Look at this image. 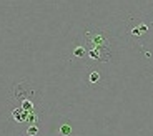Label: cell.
I'll return each instance as SVG.
<instances>
[{
	"label": "cell",
	"mask_w": 153,
	"mask_h": 136,
	"mask_svg": "<svg viewBox=\"0 0 153 136\" xmlns=\"http://www.w3.org/2000/svg\"><path fill=\"white\" fill-rule=\"evenodd\" d=\"M85 43L87 48H98L105 52H111V35L107 28L93 27L85 32Z\"/></svg>",
	"instance_id": "cell-1"
},
{
	"label": "cell",
	"mask_w": 153,
	"mask_h": 136,
	"mask_svg": "<svg viewBox=\"0 0 153 136\" xmlns=\"http://www.w3.org/2000/svg\"><path fill=\"white\" fill-rule=\"evenodd\" d=\"M153 30V23L150 20H146L145 17H130L126 20V35L131 38V40H145L152 35Z\"/></svg>",
	"instance_id": "cell-2"
},
{
	"label": "cell",
	"mask_w": 153,
	"mask_h": 136,
	"mask_svg": "<svg viewBox=\"0 0 153 136\" xmlns=\"http://www.w3.org/2000/svg\"><path fill=\"white\" fill-rule=\"evenodd\" d=\"M87 61L88 63H107L111 58V52H105V50L98 48H87Z\"/></svg>",
	"instance_id": "cell-3"
},
{
	"label": "cell",
	"mask_w": 153,
	"mask_h": 136,
	"mask_svg": "<svg viewBox=\"0 0 153 136\" xmlns=\"http://www.w3.org/2000/svg\"><path fill=\"white\" fill-rule=\"evenodd\" d=\"M12 118L17 121V123H27V111H23L20 106H13L10 110Z\"/></svg>",
	"instance_id": "cell-4"
},
{
	"label": "cell",
	"mask_w": 153,
	"mask_h": 136,
	"mask_svg": "<svg viewBox=\"0 0 153 136\" xmlns=\"http://www.w3.org/2000/svg\"><path fill=\"white\" fill-rule=\"evenodd\" d=\"M58 136H73V128L70 121H62L58 126Z\"/></svg>",
	"instance_id": "cell-5"
},
{
	"label": "cell",
	"mask_w": 153,
	"mask_h": 136,
	"mask_svg": "<svg viewBox=\"0 0 153 136\" xmlns=\"http://www.w3.org/2000/svg\"><path fill=\"white\" fill-rule=\"evenodd\" d=\"M87 57V47L85 45H75L72 50V58H85Z\"/></svg>",
	"instance_id": "cell-6"
},
{
	"label": "cell",
	"mask_w": 153,
	"mask_h": 136,
	"mask_svg": "<svg viewBox=\"0 0 153 136\" xmlns=\"http://www.w3.org/2000/svg\"><path fill=\"white\" fill-rule=\"evenodd\" d=\"M100 81H102V75H100V72L98 70H92L90 75H88V83L90 85H100Z\"/></svg>",
	"instance_id": "cell-7"
},
{
	"label": "cell",
	"mask_w": 153,
	"mask_h": 136,
	"mask_svg": "<svg viewBox=\"0 0 153 136\" xmlns=\"http://www.w3.org/2000/svg\"><path fill=\"white\" fill-rule=\"evenodd\" d=\"M40 133V126L38 125H28L27 126V136H37Z\"/></svg>",
	"instance_id": "cell-8"
}]
</instances>
